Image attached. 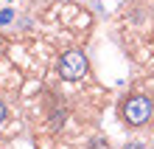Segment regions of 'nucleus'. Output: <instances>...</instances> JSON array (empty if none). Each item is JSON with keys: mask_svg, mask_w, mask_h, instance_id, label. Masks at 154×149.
Masks as SVG:
<instances>
[{"mask_svg": "<svg viewBox=\"0 0 154 149\" xmlns=\"http://www.w3.org/2000/svg\"><path fill=\"white\" fill-rule=\"evenodd\" d=\"M59 76L65 82H79L87 76V57L81 51H65L59 59Z\"/></svg>", "mask_w": 154, "mask_h": 149, "instance_id": "obj_2", "label": "nucleus"}, {"mask_svg": "<svg viewBox=\"0 0 154 149\" xmlns=\"http://www.w3.org/2000/svg\"><path fill=\"white\" fill-rule=\"evenodd\" d=\"M123 149H146V146H143V144H140V141H132V144H126V146H123Z\"/></svg>", "mask_w": 154, "mask_h": 149, "instance_id": "obj_3", "label": "nucleus"}, {"mask_svg": "<svg viewBox=\"0 0 154 149\" xmlns=\"http://www.w3.org/2000/svg\"><path fill=\"white\" fill-rule=\"evenodd\" d=\"M3 118H6V107L0 104V121H3Z\"/></svg>", "mask_w": 154, "mask_h": 149, "instance_id": "obj_4", "label": "nucleus"}, {"mask_svg": "<svg viewBox=\"0 0 154 149\" xmlns=\"http://www.w3.org/2000/svg\"><path fill=\"white\" fill-rule=\"evenodd\" d=\"M121 115H123V121H126L129 127H143V124L154 115V107H151V101H149L146 96H132V99H126Z\"/></svg>", "mask_w": 154, "mask_h": 149, "instance_id": "obj_1", "label": "nucleus"}]
</instances>
